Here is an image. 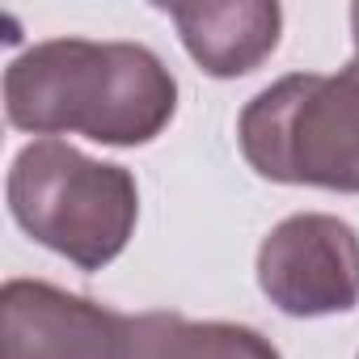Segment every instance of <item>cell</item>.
<instances>
[{"mask_svg":"<svg viewBox=\"0 0 359 359\" xmlns=\"http://www.w3.org/2000/svg\"><path fill=\"white\" fill-rule=\"evenodd\" d=\"M351 39H355V55H359V5H351Z\"/></svg>","mask_w":359,"mask_h":359,"instance_id":"ba28073f","label":"cell"},{"mask_svg":"<svg viewBox=\"0 0 359 359\" xmlns=\"http://www.w3.org/2000/svg\"><path fill=\"white\" fill-rule=\"evenodd\" d=\"M161 9L177 26L187 55L216 81H237L262 68L283 34V9L275 0H195Z\"/></svg>","mask_w":359,"mask_h":359,"instance_id":"8992f818","label":"cell"},{"mask_svg":"<svg viewBox=\"0 0 359 359\" xmlns=\"http://www.w3.org/2000/svg\"><path fill=\"white\" fill-rule=\"evenodd\" d=\"M123 359H283V355L254 325L191 321L182 313H140L127 317Z\"/></svg>","mask_w":359,"mask_h":359,"instance_id":"52a82bcc","label":"cell"},{"mask_svg":"<svg viewBox=\"0 0 359 359\" xmlns=\"http://www.w3.org/2000/svg\"><path fill=\"white\" fill-rule=\"evenodd\" d=\"M9 212L26 237L81 271L110 266L140 220L135 173L64 140H34L9 165Z\"/></svg>","mask_w":359,"mask_h":359,"instance_id":"3957f363","label":"cell"},{"mask_svg":"<svg viewBox=\"0 0 359 359\" xmlns=\"http://www.w3.org/2000/svg\"><path fill=\"white\" fill-rule=\"evenodd\" d=\"M173 114L177 81L144 43L47 39L5 68V118L39 140L85 135L110 148H140Z\"/></svg>","mask_w":359,"mask_h":359,"instance_id":"6da1fadb","label":"cell"},{"mask_svg":"<svg viewBox=\"0 0 359 359\" xmlns=\"http://www.w3.org/2000/svg\"><path fill=\"white\" fill-rule=\"evenodd\" d=\"M237 144L266 182L359 195V55L338 72H292L245 102Z\"/></svg>","mask_w":359,"mask_h":359,"instance_id":"7a4b0ae2","label":"cell"},{"mask_svg":"<svg viewBox=\"0 0 359 359\" xmlns=\"http://www.w3.org/2000/svg\"><path fill=\"white\" fill-rule=\"evenodd\" d=\"M258 287L283 317H334L359 304V233L325 212L279 220L258 245Z\"/></svg>","mask_w":359,"mask_h":359,"instance_id":"277c9868","label":"cell"},{"mask_svg":"<svg viewBox=\"0 0 359 359\" xmlns=\"http://www.w3.org/2000/svg\"><path fill=\"white\" fill-rule=\"evenodd\" d=\"M127 317L55 287L9 279L0 287V359H123Z\"/></svg>","mask_w":359,"mask_h":359,"instance_id":"5b68a950","label":"cell"}]
</instances>
